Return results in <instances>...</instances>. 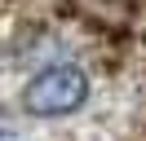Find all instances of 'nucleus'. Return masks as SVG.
Listing matches in <instances>:
<instances>
[{
    "label": "nucleus",
    "instance_id": "obj_1",
    "mask_svg": "<svg viewBox=\"0 0 146 141\" xmlns=\"http://www.w3.org/2000/svg\"><path fill=\"white\" fill-rule=\"evenodd\" d=\"M84 97H89V75H84L80 66H71V62L40 70V75L22 88V106H27L31 115H44V119H49V115L80 110Z\"/></svg>",
    "mask_w": 146,
    "mask_h": 141
}]
</instances>
